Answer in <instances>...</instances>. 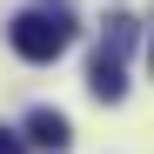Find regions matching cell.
I'll use <instances>...</instances> for the list:
<instances>
[{
    "label": "cell",
    "mask_w": 154,
    "mask_h": 154,
    "mask_svg": "<svg viewBox=\"0 0 154 154\" xmlns=\"http://www.w3.org/2000/svg\"><path fill=\"white\" fill-rule=\"evenodd\" d=\"M7 40H14L20 60H60L67 40H74V20H67L60 0H54V7H27V14L7 20Z\"/></svg>",
    "instance_id": "cell-1"
},
{
    "label": "cell",
    "mask_w": 154,
    "mask_h": 154,
    "mask_svg": "<svg viewBox=\"0 0 154 154\" xmlns=\"http://www.w3.org/2000/svg\"><path fill=\"white\" fill-rule=\"evenodd\" d=\"M0 154H27V134H14V127H0Z\"/></svg>",
    "instance_id": "cell-5"
},
{
    "label": "cell",
    "mask_w": 154,
    "mask_h": 154,
    "mask_svg": "<svg viewBox=\"0 0 154 154\" xmlns=\"http://www.w3.org/2000/svg\"><path fill=\"white\" fill-rule=\"evenodd\" d=\"M27 141L47 147V154H67V147H74V127H67V114H54V107H34V114H27Z\"/></svg>",
    "instance_id": "cell-3"
},
{
    "label": "cell",
    "mask_w": 154,
    "mask_h": 154,
    "mask_svg": "<svg viewBox=\"0 0 154 154\" xmlns=\"http://www.w3.org/2000/svg\"><path fill=\"white\" fill-rule=\"evenodd\" d=\"M87 94L100 100V107H121V100H127V74H121V54H114V47H100V54L87 60Z\"/></svg>",
    "instance_id": "cell-2"
},
{
    "label": "cell",
    "mask_w": 154,
    "mask_h": 154,
    "mask_svg": "<svg viewBox=\"0 0 154 154\" xmlns=\"http://www.w3.org/2000/svg\"><path fill=\"white\" fill-rule=\"evenodd\" d=\"M134 34H141V20H134V14H114V20H107V34H100V47L127 54V47H134Z\"/></svg>",
    "instance_id": "cell-4"
}]
</instances>
